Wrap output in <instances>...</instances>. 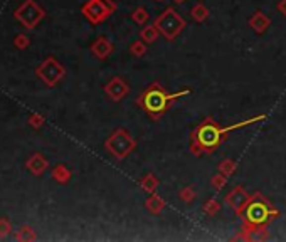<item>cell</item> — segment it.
Instances as JSON below:
<instances>
[{
	"mask_svg": "<svg viewBox=\"0 0 286 242\" xmlns=\"http://www.w3.org/2000/svg\"><path fill=\"white\" fill-rule=\"evenodd\" d=\"M266 118H268L266 114H258V116L247 118V120L232 123V125H228V126H221L212 116L204 118L190 133V140H189L190 153L194 156L216 153V150H219L221 145L228 140V135L230 131L246 128V126L254 125V123H261L266 120Z\"/></svg>",
	"mask_w": 286,
	"mask_h": 242,
	"instance_id": "cell-1",
	"label": "cell"
},
{
	"mask_svg": "<svg viewBox=\"0 0 286 242\" xmlns=\"http://www.w3.org/2000/svg\"><path fill=\"white\" fill-rule=\"evenodd\" d=\"M276 217H280V210L266 197L256 192L241 215L242 231L249 234L251 241H264L268 239V226Z\"/></svg>",
	"mask_w": 286,
	"mask_h": 242,
	"instance_id": "cell-2",
	"label": "cell"
},
{
	"mask_svg": "<svg viewBox=\"0 0 286 242\" xmlns=\"http://www.w3.org/2000/svg\"><path fill=\"white\" fill-rule=\"evenodd\" d=\"M190 89H182L177 93H169L167 89L162 88L160 83H152L145 91L136 97L135 103L143 109L145 113L150 116V120L159 121L162 116L170 109L173 101H177L178 97L190 95Z\"/></svg>",
	"mask_w": 286,
	"mask_h": 242,
	"instance_id": "cell-3",
	"label": "cell"
},
{
	"mask_svg": "<svg viewBox=\"0 0 286 242\" xmlns=\"http://www.w3.org/2000/svg\"><path fill=\"white\" fill-rule=\"evenodd\" d=\"M138 146V142L133 138V135L125 128L114 130L110 138L105 142V148L112 153L116 160H125L130 156Z\"/></svg>",
	"mask_w": 286,
	"mask_h": 242,
	"instance_id": "cell-4",
	"label": "cell"
},
{
	"mask_svg": "<svg viewBox=\"0 0 286 242\" xmlns=\"http://www.w3.org/2000/svg\"><path fill=\"white\" fill-rule=\"evenodd\" d=\"M153 24L160 31V36H164L167 41H175L183 32V29L187 27L185 19L173 7H167L162 14L157 15Z\"/></svg>",
	"mask_w": 286,
	"mask_h": 242,
	"instance_id": "cell-5",
	"label": "cell"
},
{
	"mask_svg": "<svg viewBox=\"0 0 286 242\" xmlns=\"http://www.w3.org/2000/svg\"><path fill=\"white\" fill-rule=\"evenodd\" d=\"M116 8L118 7L113 0H89L84 5L83 12L93 24H100L108 19L110 15H113Z\"/></svg>",
	"mask_w": 286,
	"mask_h": 242,
	"instance_id": "cell-6",
	"label": "cell"
},
{
	"mask_svg": "<svg viewBox=\"0 0 286 242\" xmlns=\"http://www.w3.org/2000/svg\"><path fill=\"white\" fill-rule=\"evenodd\" d=\"M251 198H253V194L247 192L242 185H236L226 194L224 203L237 215L239 219H241V215L244 214V210H246L247 203L251 202Z\"/></svg>",
	"mask_w": 286,
	"mask_h": 242,
	"instance_id": "cell-7",
	"label": "cell"
},
{
	"mask_svg": "<svg viewBox=\"0 0 286 242\" xmlns=\"http://www.w3.org/2000/svg\"><path fill=\"white\" fill-rule=\"evenodd\" d=\"M105 93L112 101L119 103V101H123L128 95H130V86H128V83L123 78L114 76V78L105 86Z\"/></svg>",
	"mask_w": 286,
	"mask_h": 242,
	"instance_id": "cell-8",
	"label": "cell"
},
{
	"mask_svg": "<svg viewBox=\"0 0 286 242\" xmlns=\"http://www.w3.org/2000/svg\"><path fill=\"white\" fill-rule=\"evenodd\" d=\"M270 25H271V19L264 14L263 10H256L249 19V27L253 29L258 36H263V34L270 29Z\"/></svg>",
	"mask_w": 286,
	"mask_h": 242,
	"instance_id": "cell-9",
	"label": "cell"
},
{
	"mask_svg": "<svg viewBox=\"0 0 286 242\" xmlns=\"http://www.w3.org/2000/svg\"><path fill=\"white\" fill-rule=\"evenodd\" d=\"M91 50L98 59L103 61V59L112 56L114 48H113V44H112V41H110V39H106V37H100V39H96L95 44L91 46Z\"/></svg>",
	"mask_w": 286,
	"mask_h": 242,
	"instance_id": "cell-10",
	"label": "cell"
},
{
	"mask_svg": "<svg viewBox=\"0 0 286 242\" xmlns=\"http://www.w3.org/2000/svg\"><path fill=\"white\" fill-rule=\"evenodd\" d=\"M165 200L164 198L160 197L159 194L157 192H153V194H148V198L145 200V209H147L150 214H153V215H159V214H162L164 212V209H165Z\"/></svg>",
	"mask_w": 286,
	"mask_h": 242,
	"instance_id": "cell-11",
	"label": "cell"
},
{
	"mask_svg": "<svg viewBox=\"0 0 286 242\" xmlns=\"http://www.w3.org/2000/svg\"><path fill=\"white\" fill-rule=\"evenodd\" d=\"M190 15L197 24H204L209 19L211 12H209V7L204 2H197V3H194V7L190 8Z\"/></svg>",
	"mask_w": 286,
	"mask_h": 242,
	"instance_id": "cell-12",
	"label": "cell"
},
{
	"mask_svg": "<svg viewBox=\"0 0 286 242\" xmlns=\"http://www.w3.org/2000/svg\"><path fill=\"white\" fill-rule=\"evenodd\" d=\"M160 185V180L157 175H153V173H147L142 180H140V189L143 190L145 194H153L157 192V189H159Z\"/></svg>",
	"mask_w": 286,
	"mask_h": 242,
	"instance_id": "cell-13",
	"label": "cell"
},
{
	"mask_svg": "<svg viewBox=\"0 0 286 242\" xmlns=\"http://www.w3.org/2000/svg\"><path fill=\"white\" fill-rule=\"evenodd\" d=\"M159 37H160V31L157 29L155 24L143 25V29L140 31V39H142L143 42H147V44H153V42H157Z\"/></svg>",
	"mask_w": 286,
	"mask_h": 242,
	"instance_id": "cell-14",
	"label": "cell"
},
{
	"mask_svg": "<svg viewBox=\"0 0 286 242\" xmlns=\"http://www.w3.org/2000/svg\"><path fill=\"white\" fill-rule=\"evenodd\" d=\"M217 172H221L223 175L226 177H232L234 173L237 172V161L230 160V158H223L219 163V167H217Z\"/></svg>",
	"mask_w": 286,
	"mask_h": 242,
	"instance_id": "cell-15",
	"label": "cell"
},
{
	"mask_svg": "<svg viewBox=\"0 0 286 242\" xmlns=\"http://www.w3.org/2000/svg\"><path fill=\"white\" fill-rule=\"evenodd\" d=\"M202 212L207 215V217H214V215H217L221 212V202L214 197L207 198L202 205Z\"/></svg>",
	"mask_w": 286,
	"mask_h": 242,
	"instance_id": "cell-16",
	"label": "cell"
},
{
	"mask_svg": "<svg viewBox=\"0 0 286 242\" xmlns=\"http://www.w3.org/2000/svg\"><path fill=\"white\" fill-rule=\"evenodd\" d=\"M150 19V14L145 7H136L133 12H131V20L136 24V25H145Z\"/></svg>",
	"mask_w": 286,
	"mask_h": 242,
	"instance_id": "cell-17",
	"label": "cell"
},
{
	"mask_svg": "<svg viewBox=\"0 0 286 242\" xmlns=\"http://www.w3.org/2000/svg\"><path fill=\"white\" fill-rule=\"evenodd\" d=\"M147 49H148V44L147 42H143L142 39H138V41H135V42H131V46H130V54L133 57H143L145 54H147Z\"/></svg>",
	"mask_w": 286,
	"mask_h": 242,
	"instance_id": "cell-18",
	"label": "cell"
},
{
	"mask_svg": "<svg viewBox=\"0 0 286 242\" xmlns=\"http://www.w3.org/2000/svg\"><path fill=\"white\" fill-rule=\"evenodd\" d=\"M178 198L187 203V205H190V203L195 202V198H197V192H195L192 187H183V189H180V192H178Z\"/></svg>",
	"mask_w": 286,
	"mask_h": 242,
	"instance_id": "cell-19",
	"label": "cell"
},
{
	"mask_svg": "<svg viewBox=\"0 0 286 242\" xmlns=\"http://www.w3.org/2000/svg\"><path fill=\"white\" fill-rule=\"evenodd\" d=\"M226 184H228V177L223 175L221 172H217L214 177L211 178V187L212 190H216V192H219V190H223Z\"/></svg>",
	"mask_w": 286,
	"mask_h": 242,
	"instance_id": "cell-20",
	"label": "cell"
},
{
	"mask_svg": "<svg viewBox=\"0 0 286 242\" xmlns=\"http://www.w3.org/2000/svg\"><path fill=\"white\" fill-rule=\"evenodd\" d=\"M276 10H278L281 15L286 17V0H280V2L276 3Z\"/></svg>",
	"mask_w": 286,
	"mask_h": 242,
	"instance_id": "cell-21",
	"label": "cell"
},
{
	"mask_svg": "<svg viewBox=\"0 0 286 242\" xmlns=\"http://www.w3.org/2000/svg\"><path fill=\"white\" fill-rule=\"evenodd\" d=\"M173 2H177V3H183V2H187V0H173Z\"/></svg>",
	"mask_w": 286,
	"mask_h": 242,
	"instance_id": "cell-22",
	"label": "cell"
},
{
	"mask_svg": "<svg viewBox=\"0 0 286 242\" xmlns=\"http://www.w3.org/2000/svg\"><path fill=\"white\" fill-rule=\"evenodd\" d=\"M157 2H164V0H157Z\"/></svg>",
	"mask_w": 286,
	"mask_h": 242,
	"instance_id": "cell-23",
	"label": "cell"
}]
</instances>
